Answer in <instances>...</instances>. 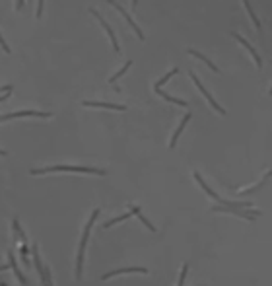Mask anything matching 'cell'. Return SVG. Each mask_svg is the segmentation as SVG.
I'll return each mask as SVG.
<instances>
[{
    "label": "cell",
    "instance_id": "obj_13",
    "mask_svg": "<svg viewBox=\"0 0 272 286\" xmlns=\"http://www.w3.org/2000/svg\"><path fill=\"white\" fill-rule=\"evenodd\" d=\"M189 55H191V57H195V59L202 60V62H204V64H206L208 68H212V72H216V74H220V68H218V66H216L214 62H212V60L208 59L206 55H202V53H199V51H195V49H189Z\"/></svg>",
    "mask_w": 272,
    "mask_h": 286
},
{
    "label": "cell",
    "instance_id": "obj_11",
    "mask_svg": "<svg viewBox=\"0 0 272 286\" xmlns=\"http://www.w3.org/2000/svg\"><path fill=\"white\" fill-rule=\"evenodd\" d=\"M193 117V113L189 111V113H185V117L181 119V123H179V127L175 129V133H173V136H171V140H169V148H175V144H177V140H179V136H181V133L185 131V127H187V123H189V119Z\"/></svg>",
    "mask_w": 272,
    "mask_h": 286
},
{
    "label": "cell",
    "instance_id": "obj_1",
    "mask_svg": "<svg viewBox=\"0 0 272 286\" xmlns=\"http://www.w3.org/2000/svg\"><path fill=\"white\" fill-rule=\"evenodd\" d=\"M100 209H94L89 218H87L86 226H84V232H82V238H80V243H78V253H76V280H82V274H84V259H86V247L87 241H89V234H92V228L96 224L98 216H100Z\"/></svg>",
    "mask_w": 272,
    "mask_h": 286
},
{
    "label": "cell",
    "instance_id": "obj_17",
    "mask_svg": "<svg viewBox=\"0 0 272 286\" xmlns=\"http://www.w3.org/2000/svg\"><path fill=\"white\" fill-rule=\"evenodd\" d=\"M130 216H132V212H125L123 216H117V218H111V220H107V222L103 224V228L107 230V228L115 226V224H121V222H125V220H129Z\"/></svg>",
    "mask_w": 272,
    "mask_h": 286
},
{
    "label": "cell",
    "instance_id": "obj_7",
    "mask_svg": "<svg viewBox=\"0 0 272 286\" xmlns=\"http://www.w3.org/2000/svg\"><path fill=\"white\" fill-rule=\"evenodd\" d=\"M231 37H233V39H237V41H239V43H241V45H243L245 49H247V53L251 55V59L255 60V64H257V68H262V60H260V57H258V53H257V51L253 49V45H251V43H249V41H247L245 37H241V35H239L237 31H231Z\"/></svg>",
    "mask_w": 272,
    "mask_h": 286
},
{
    "label": "cell",
    "instance_id": "obj_9",
    "mask_svg": "<svg viewBox=\"0 0 272 286\" xmlns=\"http://www.w3.org/2000/svg\"><path fill=\"white\" fill-rule=\"evenodd\" d=\"M82 106L84 107H101V109H113V111H125L127 106H123V104H105V102H82Z\"/></svg>",
    "mask_w": 272,
    "mask_h": 286
},
{
    "label": "cell",
    "instance_id": "obj_3",
    "mask_svg": "<svg viewBox=\"0 0 272 286\" xmlns=\"http://www.w3.org/2000/svg\"><path fill=\"white\" fill-rule=\"evenodd\" d=\"M189 78H191V80L195 82V86H197V88H199V91H201L202 96L206 98V102H208L210 106L214 107L216 113H220V115H226V109H224V107L220 106V104H218V102H216V100H214V96H212L210 91H208V90H206V88H204V84H202V82H201V78L197 76V72H195V70H191V72H189Z\"/></svg>",
    "mask_w": 272,
    "mask_h": 286
},
{
    "label": "cell",
    "instance_id": "obj_15",
    "mask_svg": "<svg viewBox=\"0 0 272 286\" xmlns=\"http://www.w3.org/2000/svg\"><path fill=\"white\" fill-rule=\"evenodd\" d=\"M156 93H158L159 98H163L165 102H169V104H175V106H181V107H187V106H189V104H187L185 100H179V98H175V96H171V93H167V91L156 90Z\"/></svg>",
    "mask_w": 272,
    "mask_h": 286
},
{
    "label": "cell",
    "instance_id": "obj_25",
    "mask_svg": "<svg viewBox=\"0 0 272 286\" xmlns=\"http://www.w3.org/2000/svg\"><path fill=\"white\" fill-rule=\"evenodd\" d=\"M0 286H8V284H6V282H2V280H0Z\"/></svg>",
    "mask_w": 272,
    "mask_h": 286
},
{
    "label": "cell",
    "instance_id": "obj_6",
    "mask_svg": "<svg viewBox=\"0 0 272 286\" xmlns=\"http://www.w3.org/2000/svg\"><path fill=\"white\" fill-rule=\"evenodd\" d=\"M89 14L94 16V18H98V22H100L101 26H103V30H105V33L109 35V39H111V43H113V49H115V51H117V53H121V47H119V41H117V37H115V31L111 30V26H109V24H107V22L103 20V16H101L100 12L96 10V8H89Z\"/></svg>",
    "mask_w": 272,
    "mask_h": 286
},
{
    "label": "cell",
    "instance_id": "obj_20",
    "mask_svg": "<svg viewBox=\"0 0 272 286\" xmlns=\"http://www.w3.org/2000/svg\"><path fill=\"white\" fill-rule=\"evenodd\" d=\"M187 272H189V265H183V269H181V274H179V282L177 286H185V278H187Z\"/></svg>",
    "mask_w": 272,
    "mask_h": 286
},
{
    "label": "cell",
    "instance_id": "obj_16",
    "mask_svg": "<svg viewBox=\"0 0 272 286\" xmlns=\"http://www.w3.org/2000/svg\"><path fill=\"white\" fill-rule=\"evenodd\" d=\"M243 6L245 10H247V14H249V18H251V22H253V26L257 28V30H260V20L257 18V14H255V10L251 8V4L247 2V0H243Z\"/></svg>",
    "mask_w": 272,
    "mask_h": 286
},
{
    "label": "cell",
    "instance_id": "obj_14",
    "mask_svg": "<svg viewBox=\"0 0 272 286\" xmlns=\"http://www.w3.org/2000/svg\"><path fill=\"white\" fill-rule=\"evenodd\" d=\"M268 177H272V171H266V173H264V177L258 181L257 185H251V187H245V189H235V191H239L241 195H249V193H253V191L260 189V187H262V185L266 183V179H268Z\"/></svg>",
    "mask_w": 272,
    "mask_h": 286
},
{
    "label": "cell",
    "instance_id": "obj_10",
    "mask_svg": "<svg viewBox=\"0 0 272 286\" xmlns=\"http://www.w3.org/2000/svg\"><path fill=\"white\" fill-rule=\"evenodd\" d=\"M8 261H10V267H12V271H14V274H16V278L22 282L24 286H29V280H28V276L24 274V272L20 271V267H18V261H16V257H14V253L12 251H8Z\"/></svg>",
    "mask_w": 272,
    "mask_h": 286
},
{
    "label": "cell",
    "instance_id": "obj_24",
    "mask_svg": "<svg viewBox=\"0 0 272 286\" xmlns=\"http://www.w3.org/2000/svg\"><path fill=\"white\" fill-rule=\"evenodd\" d=\"M0 156H8V152H6V150H0Z\"/></svg>",
    "mask_w": 272,
    "mask_h": 286
},
{
    "label": "cell",
    "instance_id": "obj_26",
    "mask_svg": "<svg viewBox=\"0 0 272 286\" xmlns=\"http://www.w3.org/2000/svg\"><path fill=\"white\" fill-rule=\"evenodd\" d=\"M268 93H270V96H272V88H270V91H268Z\"/></svg>",
    "mask_w": 272,
    "mask_h": 286
},
{
    "label": "cell",
    "instance_id": "obj_22",
    "mask_svg": "<svg viewBox=\"0 0 272 286\" xmlns=\"http://www.w3.org/2000/svg\"><path fill=\"white\" fill-rule=\"evenodd\" d=\"M43 6H45V2H37V18H41V14H43Z\"/></svg>",
    "mask_w": 272,
    "mask_h": 286
},
{
    "label": "cell",
    "instance_id": "obj_4",
    "mask_svg": "<svg viewBox=\"0 0 272 286\" xmlns=\"http://www.w3.org/2000/svg\"><path fill=\"white\" fill-rule=\"evenodd\" d=\"M134 272H138V274H148V269H146V267H123V269H115V271L101 274V280H109V278L121 276V274H134Z\"/></svg>",
    "mask_w": 272,
    "mask_h": 286
},
{
    "label": "cell",
    "instance_id": "obj_8",
    "mask_svg": "<svg viewBox=\"0 0 272 286\" xmlns=\"http://www.w3.org/2000/svg\"><path fill=\"white\" fill-rule=\"evenodd\" d=\"M109 4H111L113 8H117V10L121 12V16H123V18H125V20L129 22V26H130V28H132V30H134V33L138 35V39H144V33H142V31H140V28L136 26V22H134V20H132V18H130V16H129V12H127V10H125V8H123V6L119 4V2H115V0H109Z\"/></svg>",
    "mask_w": 272,
    "mask_h": 286
},
{
    "label": "cell",
    "instance_id": "obj_18",
    "mask_svg": "<svg viewBox=\"0 0 272 286\" xmlns=\"http://www.w3.org/2000/svg\"><path fill=\"white\" fill-rule=\"evenodd\" d=\"M130 64H132V60H127V62H125V64H123V66L119 68V72H115V74L111 76V78H109V84H115V82H117V80H119L121 76H123L125 72H127V70H129Z\"/></svg>",
    "mask_w": 272,
    "mask_h": 286
},
{
    "label": "cell",
    "instance_id": "obj_5",
    "mask_svg": "<svg viewBox=\"0 0 272 286\" xmlns=\"http://www.w3.org/2000/svg\"><path fill=\"white\" fill-rule=\"evenodd\" d=\"M18 117H41V119H49L51 117V113L49 111H16V113H8V115H2L0 117V123L2 121H10V119H18Z\"/></svg>",
    "mask_w": 272,
    "mask_h": 286
},
{
    "label": "cell",
    "instance_id": "obj_21",
    "mask_svg": "<svg viewBox=\"0 0 272 286\" xmlns=\"http://www.w3.org/2000/svg\"><path fill=\"white\" fill-rule=\"evenodd\" d=\"M0 47H2V49H4V53H8V55L12 53V51H10V47H8V43L4 41V37H2V33H0Z\"/></svg>",
    "mask_w": 272,
    "mask_h": 286
},
{
    "label": "cell",
    "instance_id": "obj_19",
    "mask_svg": "<svg viewBox=\"0 0 272 286\" xmlns=\"http://www.w3.org/2000/svg\"><path fill=\"white\" fill-rule=\"evenodd\" d=\"M175 74H179V68H171V70H169L167 74L163 76V78H159L158 82L154 84V90H159V88H161V86H163V84H165V82H167L169 78H173V76H175Z\"/></svg>",
    "mask_w": 272,
    "mask_h": 286
},
{
    "label": "cell",
    "instance_id": "obj_2",
    "mask_svg": "<svg viewBox=\"0 0 272 286\" xmlns=\"http://www.w3.org/2000/svg\"><path fill=\"white\" fill-rule=\"evenodd\" d=\"M55 171H74V173H94V175H105V169L87 166H49L41 169H31V175H45V173H55Z\"/></svg>",
    "mask_w": 272,
    "mask_h": 286
},
{
    "label": "cell",
    "instance_id": "obj_23",
    "mask_svg": "<svg viewBox=\"0 0 272 286\" xmlns=\"http://www.w3.org/2000/svg\"><path fill=\"white\" fill-rule=\"evenodd\" d=\"M24 4H26V2H24V0H18V2H16V8H18V10H20V8H24Z\"/></svg>",
    "mask_w": 272,
    "mask_h": 286
},
{
    "label": "cell",
    "instance_id": "obj_12",
    "mask_svg": "<svg viewBox=\"0 0 272 286\" xmlns=\"http://www.w3.org/2000/svg\"><path fill=\"white\" fill-rule=\"evenodd\" d=\"M129 211L132 212V214H134V216H136V218H138V220H140V222H142L144 226L148 228L150 232H156V226H154V224H152V222H150V220H148V218L144 216L142 211H140V209H138L136 205H129Z\"/></svg>",
    "mask_w": 272,
    "mask_h": 286
}]
</instances>
